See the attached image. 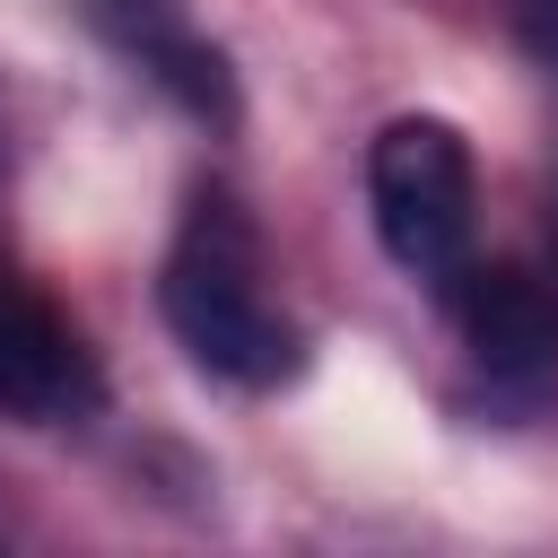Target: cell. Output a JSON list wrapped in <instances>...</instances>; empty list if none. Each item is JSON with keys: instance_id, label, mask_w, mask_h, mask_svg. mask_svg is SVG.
<instances>
[{"instance_id": "obj_1", "label": "cell", "mask_w": 558, "mask_h": 558, "mask_svg": "<svg viewBox=\"0 0 558 558\" xmlns=\"http://www.w3.org/2000/svg\"><path fill=\"white\" fill-rule=\"evenodd\" d=\"M157 305H166V331L183 340V357L235 392H279L305 366V331L262 288V235L218 183L192 192V209L166 244V270H157Z\"/></svg>"}, {"instance_id": "obj_2", "label": "cell", "mask_w": 558, "mask_h": 558, "mask_svg": "<svg viewBox=\"0 0 558 558\" xmlns=\"http://www.w3.org/2000/svg\"><path fill=\"white\" fill-rule=\"evenodd\" d=\"M366 209H375V244L445 288L462 262H471V227H480V174H471V148L445 113H401L375 131L366 148Z\"/></svg>"}, {"instance_id": "obj_3", "label": "cell", "mask_w": 558, "mask_h": 558, "mask_svg": "<svg viewBox=\"0 0 558 558\" xmlns=\"http://www.w3.org/2000/svg\"><path fill=\"white\" fill-rule=\"evenodd\" d=\"M96 357L87 340L0 270V418H78L96 410Z\"/></svg>"}, {"instance_id": "obj_4", "label": "cell", "mask_w": 558, "mask_h": 558, "mask_svg": "<svg viewBox=\"0 0 558 558\" xmlns=\"http://www.w3.org/2000/svg\"><path fill=\"white\" fill-rule=\"evenodd\" d=\"M87 9H96L105 44H113L122 61H140L192 122H209V131L235 122V70H227V52L192 26L183 0H87Z\"/></svg>"}, {"instance_id": "obj_5", "label": "cell", "mask_w": 558, "mask_h": 558, "mask_svg": "<svg viewBox=\"0 0 558 558\" xmlns=\"http://www.w3.org/2000/svg\"><path fill=\"white\" fill-rule=\"evenodd\" d=\"M445 305L488 375H541L558 357V305L523 262H462L445 279Z\"/></svg>"}, {"instance_id": "obj_6", "label": "cell", "mask_w": 558, "mask_h": 558, "mask_svg": "<svg viewBox=\"0 0 558 558\" xmlns=\"http://www.w3.org/2000/svg\"><path fill=\"white\" fill-rule=\"evenodd\" d=\"M523 35H532V44L558 61V0H532V9H523Z\"/></svg>"}]
</instances>
